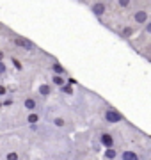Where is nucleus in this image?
I'll return each mask as SVG.
<instances>
[{"label":"nucleus","instance_id":"20","mask_svg":"<svg viewBox=\"0 0 151 160\" xmlns=\"http://www.w3.org/2000/svg\"><path fill=\"white\" fill-rule=\"evenodd\" d=\"M0 78H2V75H0Z\"/></svg>","mask_w":151,"mask_h":160},{"label":"nucleus","instance_id":"7","mask_svg":"<svg viewBox=\"0 0 151 160\" xmlns=\"http://www.w3.org/2000/svg\"><path fill=\"white\" fill-rule=\"evenodd\" d=\"M98 141L103 148H110V146H116V139H114V133L109 130H100L98 132Z\"/></svg>","mask_w":151,"mask_h":160},{"label":"nucleus","instance_id":"4","mask_svg":"<svg viewBox=\"0 0 151 160\" xmlns=\"http://www.w3.org/2000/svg\"><path fill=\"white\" fill-rule=\"evenodd\" d=\"M107 11H109V0H96L94 4H91V12L98 18L100 22L105 18Z\"/></svg>","mask_w":151,"mask_h":160},{"label":"nucleus","instance_id":"6","mask_svg":"<svg viewBox=\"0 0 151 160\" xmlns=\"http://www.w3.org/2000/svg\"><path fill=\"white\" fill-rule=\"evenodd\" d=\"M12 43H14V46H16V48H22V50H27V52L37 50V46H36L30 39L22 38V36H18V34H12Z\"/></svg>","mask_w":151,"mask_h":160},{"label":"nucleus","instance_id":"5","mask_svg":"<svg viewBox=\"0 0 151 160\" xmlns=\"http://www.w3.org/2000/svg\"><path fill=\"white\" fill-rule=\"evenodd\" d=\"M23 109L27 110V112H43V103L39 102V96H27L23 98Z\"/></svg>","mask_w":151,"mask_h":160},{"label":"nucleus","instance_id":"1","mask_svg":"<svg viewBox=\"0 0 151 160\" xmlns=\"http://www.w3.org/2000/svg\"><path fill=\"white\" fill-rule=\"evenodd\" d=\"M46 121L52 126H55L57 130H68V132L73 130V123H71V119H68V118L62 116V114H53V116H50Z\"/></svg>","mask_w":151,"mask_h":160},{"label":"nucleus","instance_id":"17","mask_svg":"<svg viewBox=\"0 0 151 160\" xmlns=\"http://www.w3.org/2000/svg\"><path fill=\"white\" fill-rule=\"evenodd\" d=\"M6 73H7V66H6V62H4V61H0V75L4 77Z\"/></svg>","mask_w":151,"mask_h":160},{"label":"nucleus","instance_id":"13","mask_svg":"<svg viewBox=\"0 0 151 160\" xmlns=\"http://www.w3.org/2000/svg\"><path fill=\"white\" fill-rule=\"evenodd\" d=\"M52 73H59V75H66V69L62 68V64L53 61L52 62Z\"/></svg>","mask_w":151,"mask_h":160},{"label":"nucleus","instance_id":"8","mask_svg":"<svg viewBox=\"0 0 151 160\" xmlns=\"http://www.w3.org/2000/svg\"><path fill=\"white\" fill-rule=\"evenodd\" d=\"M135 32H137V30H135V25H124V27L119 30V38H123V39H130V38H134Z\"/></svg>","mask_w":151,"mask_h":160},{"label":"nucleus","instance_id":"11","mask_svg":"<svg viewBox=\"0 0 151 160\" xmlns=\"http://www.w3.org/2000/svg\"><path fill=\"white\" fill-rule=\"evenodd\" d=\"M50 82H52V86L61 87L64 82H68V77L66 75H59V73H52L50 75Z\"/></svg>","mask_w":151,"mask_h":160},{"label":"nucleus","instance_id":"14","mask_svg":"<svg viewBox=\"0 0 151 160\" xmlns=\"http://www.w3.org/2000/svg\"><path fill=\"white\" fill-rule=\"evenodd\" d=\"M117 151H116V146H110V148H107L105 149V153H103V157L105 158H117Z\"/></svg>","mask_w":151,"mask_h":160},{"label":"nucleus","instance_id":"9","mask_svg":"<svg viewBox=\"0 0 151 160\" xmlns=\"http://www.w3.org/2000/svg\"><path fill=\"white\" fill-rule=\"evenodd\" d=\"M117 158H123V160H140V155L137 151H132V149H124L121 153L117 155Z\"/></svg>","mask_w":151,"mask_h":160},{"label":"nucleus","instance_id":"18","mask_svg":"<svg viewBox=\"0 0 151 160\" xmlns=\"http://www.w3.org/2000/svg\"><path fill=\"white\" fill-rule=\"evenodd\" d=\"M7 91H9V89H7L6 86H2V84H0V98L7 96Z\"/></svg>","mask_w":151,"mask_h":160},{"label":"nucleus","instance_id":"19","mask_svg":"<svg viewBox=\"0 0 151 160\" xmlns=\"http://www.w3.org/2000/svg\"><path fill=\"white\" fill-rule=\"evenodd\" d=\"M4 57H6V55H4V52L0 50V61H4Z\"/></svg>","mask_w":151,"mask_h":160},{"label":"nucleus","instance_id":"16","mask_svg":"<svg viewBox=\"0 0 151 160\" xmlns=\"http://www.w3.org/2000/svg\"><path fill=\"white\" fill-rule=\"evenodd\" d=\"M4 157H6V158H9V160H16V158H20V155L14 153V151H11V153H6Z\"/></svg>","mask_w":151,"mask_h":160},{"label":"nucleus","instance_id":"3","mask_svg":"<svg viewBox=\"0 0 151 160\" xmlns=\"http://www.w3.org/2000/svg\"><path fill=\"white\" fill-rule=\"evenodd\" d=\"M149 20V11H148V7H137L134 12H132V25H135L137 29H140L146 22Z\"/></svg>","mask_w":151,"mask_h":160},{"label":"nucleus","instance_id":"15","mask_svg":"<svg viewBox=\"0 0 151 160\" xmlns=\"http://www.w3.org/2000/svg\"><path fill=\"white\" fill-rule=\"evenodd\" d=\"M117 7H121V9H130V7L135 4V0H116Z\"/></svg>","mask_w":151,"mask_h":160},{"label":"nucleus","instance_id":"2","mask_svg":"<svg viewBox=\"0 0 151 160\" xmlns=\"http://www.w3.org/2000/svg\"><path fill=\"white\" fill-rule=\"evenodd\" d=\"M103 121L109 123V125H116V123H123L124 121V116L117 109H114L112 105H107L103 109Z\"/></svg>","mask_w":151,"mask_h":160},{"label":"nucleus","instance_id":"12","mask_svg":"<svg viewBox=\"0 0 151 160\" xmlns=\"http://www.w3.org/2000/svg\"><path fill=\"white\" fill-rule=\"evenodd\" d=\"M43 119V114L41 112H29V114L25 116V125H34V123H37V121Z\"/></svg>","mask_w":151,"mask_h":160},{"label":"nucleus","instance_id":"10","mask_svg":"<svg viewBox=\"0 0 151 160\" xmlns=\"http://www.w3.org/2000/svg\"><path fill=\"white\" fill-rule=\"evenodd\" d=\"M52 94V84H39L37 86V96L39 98H48Z\"/></svg>","mask_w":151,"mask_h":160}]
</instances>
